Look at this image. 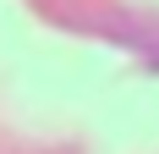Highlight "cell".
Listing matches in <instances>:
<instances>
[]
</instances>
